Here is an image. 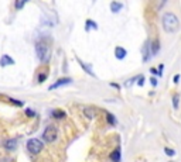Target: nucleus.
Instances as JSON below:
<instances>
[{
  "label": "nucleus",
  "mask_w": 181,
  "mask_h": 162,
  "mask_svg": "<svg viewBox=\"0 0 181 162\" xmlns=\"http://www.w3.org/2000/svg\"><path fill=\"white\" fill-rule=\"evenodd\" d=\"M161 24H163L164 31L168 32V34H173V32H175L180 28V20H178V17H177L174 13L167 11V13L163 14Z\"/></svg>",
  "instance_id": "obj_1"
},
{
  "label": "nucleus",
  "mask_w": 181,
  "mask_h": 162,
  "mask_svg": "<svg viewBox=\"0 0 181 162\" xmlns=\"http://www.w3.org/2000/svg\"><path fill=\"white\" fill-rule=\"evenodd\" d=\"M35 52H37L40 62H43V64H47L51 58V49H50V45L45 41L35 42Z\"/></svg>",
  "instance_id": "obj_2"
},
{
  "label": "nucleus",
  "mask_w": 181,
  "mask_h": 162,
  "mask_svg": "<svg viewBox=\"0 0 181 162\" xmlns=\"http://www.w3.org/2000/svg\"><path fill=\"white\" fill-rule=\"evenodd\" d=\"M58 138V130L55 125H47L45 130L43 131V141L44 143H48V144H52L57 141Z\"/></svg>",
  "instance_id": "obj_3"
},
{
  "label": "nucleus",
  "mask_w": 181,
  "mask_h": 162,
  "mask_svg": "<svg viewBox=\"0 0 181 162\" xmlns=\"http://www.w3.org/2000/svg\"><path fill=\"white\" fill-rule=\"evenodd\" d=\"M43 149H44V141H41L38 138H30L27 141V151L33 155L40 154Z\"/></svg>",
  "instance_id": "obj_4"
},
{
  "label": "nucleus",
  "mask_w": 181,
  "mask_h": 162,
  "mask_svg": "<svg viewBox=\"0 0 181 162\" xmlns=\"http://www.w3.org/2000/svg\"><path fill=\"white\" fill-rule=\"evenodd\" d=\"M14 64H16V61H14L10 55L4 54V55H1V57H0V66L6 68V66H10V65H14Z\"/></svg>",
  "instance_id": "obj_5"
},
{
  "label": "nucleus",
  "mask_w": 181,
  "mask_h": 162,
  "mask_svg": "<svg viewBox=\"0 0 181 162\" xmlns=\"http://www.w3.org/2000/svg\"><path fill=\"white\" fill-rule=\"evenodd\" d=\"M72 83V79L71 78H62V79H58L57 82L54 85H51L50 87H48V90H54V89H57L59 86H64V85H70Z\"/></svg>",
  "instance_id": "obj_6"
},
{
  "label": "nucleus",
  "mask_w": 181,
  "mask_h": 162,
  "mask_svg": "<svg viewBox=\"0 0 181 162\" xmlns=\"http://www.w3.org/2000/svg\"><path fill=\"white\" fill-rule=\"evenodd\" d=\"M142 54H143V62H147L151 57V51H150V42L147 41L142 48Z\"/></svg>",
  "instance_id": "obj_7"
},
{
  "label": "nucleus",
  "mask_w": 181,
  "mask_h": 162,
  "mask_svg": "<svg viewBox=\"0 0 181 162\" xmlns=\"http://www.w3.org/2000/svg\"><path fill=\"white\" fill-rule=\"evenodd\" d=\"M126 55H127V51L123 47H116L115 48V57H116V59L122 61V59L126 58Z\"/></svg>",
  "instance_id": "obj_8"
},
{
  "label": "nucleus",
  "mask_w": 181,
  "mask_h": 162,
  "mask_svg": "<svg viewBox=\"0 0 181 162\" xmlns=\"http://www.w3.org/2000/svg\"><path fill=\"white\" fill-rule=\"evenodd\" d=\"M159 49H160V42H159V39L151 41V42H150V51H151V57H154L156 54L159 52Z\"/></svg>",
  "instance_id": "obj_9"
},
{
  "label": "nucleus",
  "mask_w": 181,
  "mask_h": 162,
  "mask_svg": "<svg viewBox=\"0 0 181 162\" xmlns=\"http://www.w3.org/2000/svg\"><path fill=\"white\" fill-rule=\"evenodd\" d=\"M16 147H17V140L12 138V140H6L4 141V148L9 149V151H13Z\"/></svg>",
  "instance_id": "obj_10"
},
{
  "label": "nucleus",
  "mask_w": 181,
  "mask_h": 162,
  "mask_svg": "<svg viewBox=\"0 0 181 162\" xmlns=\"http://www.w3.org/2000/svg\"><path fill=\"white\" fill-rule=\"evenodd\" d=\"M123 9V3H119V1H112L110 3V11L112 13H119Z\"/></svg>",
  "instance_id": "obj_11"
},
{
  "label": "nucleus",
  "mask_w": 181,
  "mask_h": 162,
  "mask_svg": "<svg viewBox=\"0 0 181 162\" xmlns=\"http://www.w3.org/2000/svg\"><path fill=\"white\" fill-rule=\"evenodd\" d=\"M109 156L113 162H120V148H116L115 151H112Z\"/></svg>",
  "instance_id": "obj_12"
},
{
  "label": "nucleus",
  "mask_w": 181,
  "mask_h": 162,
  "mask_svg": "<svg viewBox=\"0 0 181 162\" xmlns=\"http://www.w3.org/2000/svg\"><path fill=\"white\" fill-rule=\"evenodd\" d=\"M90 28L98 30V24L93 21V20H86V21H85V30H86V31H89Z\"/></svg>",
  "instance_id": "obj_13"
},
{
  "label": "nucleus",
  "mask_w": 181,
  "mask_h": 162,
  "mask_svg": "<svg viewBox=\"0 0 181 162\" xmlns=\"http://www.w3.org/2000/svg\"><path fill=\"white\" fill-rule=\"evenodd\" d=\"M78 62H79V65L82 66V69H84V71L88 72V73H89L90 76H95V73H93V71L90 69V66H89V65H88V64H84V62H82L81 59H78Z\"/></svg>",
  "instance_id": "obj_14"
},
{
  "label": "nucleus",
  "mask_w": 181,
  "mask_h": 162,
  "mask_svg": "<svg viewBox=\"0 0 181 162\" xmlns=\"http://www.w3.org/2000/svg\"><path fill=\"white\" fill-rule=\"evenodd\" d=\"M106 121L110 125H116V117L113 116L112 113H106Z\"/></svg>",
  "instance_id": "obj_15"
},
{
  "label": "nucleus",
  "mask_w": 181,
  "mask_h": 162,
  "mask_svg": "<svg viewBox=\"0 0 181 162\" xmlns=\"http://www.w3.org/2000/svg\"><path fill=\"white\" fill-rule=\"evenodd\" d=\"M51 116L54 117V118H64V117H65V111H62V110H54L51 113Z\"/></svg>",
  "instance_id": "obj_16"
},
{
  "label": "nucleus",
  "mask_w": 181,
  "mask_h": 162,
  "mask_svg": "<svg viewBox=\"0 0 181 162\" xmlns=\"http://www.w3.org/2000/svg\"><path fill=\"white\" fill-rule=\"evenodd\" d=\"M84 113L86 114V117H88V118H93V117H95V114H93V109H90V107L84 109Z\"/></svg>",
  "instance_id": "obj_17"
},
{
  "label": "nucleus",
  "mask_w": 181,
  "mask_h": 162,
  "mask_svg": "<svg viewBox=\"0 0 181 162\" xmlns=\"http://www.w3.org/2000/svg\"><path fill=\"white\" fill-rule=\"evenodd\" d=\"M26 0H23V1H16V3H14V7H16V9H17V10H20V9H23V7L26 6Z\"/></svg>",
  "instance_id": "obj_18"
},
{
  "label": "nucleus",
  "mask_w": 181,
  "mask_h": 162,
  "mask_svg": "<svg viewBox=\"0 0 181 162\" xmlns=\"http://www.w3.org/2000/svg\"><path fill=\"white\" fill-rule=\"evenodd\" d=\"M164 152H166L168 156H174L175 155V151H174V149H170V148H167V147H164Z\"/></svg>",
  "instance_id": "obj_19"
},
{
  "label": "nucleus",
  "mask_w": 181,
  "mask_h": 162,
  "mask_svg": "<svg viewBox=\"0 0 181 162\" xmlns=\"http://www.w3.org/2000/svg\"><path fill=\"white\" fill-rule=\"evenodd\" d=\"M178 99H180L178 95H175V96L173 97V107H174V109H178Z\"/></svg>",
  "instance_id": "obj_20"
},
{
  "label": "nucleus",
  "mask_w": 181,
  "mask_h": 162,
  "mask_svg": "<svg viewBox=\"0 0 181 162\" xmlns=\"http://www.w3.org/2000/svg\"><path fill=\"white\" fill-rule=\"evenodd\" d=\"M47 76H48L47 73H40V75H38V79H37V80H38V83H43L45 79H47Z\"/></svg>",
  "instance_id": "obj_21"
},
{
  "label": "nucleus",
  "mask_w": 181,
  "mask_h": 162,
  "mask_svg": "<svg viewBox=\"0 0 181 162\" xmlns=\"http://www.w3.org/2000/svg\"><path fill=\"white\" fill-rule=\"evenodd\" d=\"M10 102L13 104H16V106H19V107H21V106L24 104V102H21V100H14V99H10Z\"/></svg>",
  "instance_id": "obj_22"
},
{
  "label": "nucleus",
  "mask_w": 181,
  "mask_h": 162,
  "mask_svg": "<svg viewBox=\"0 0 181 162\" xmlns=\"http://www.w3.org/2000/svg\"><path fill=\"white\" fill-rule=\"evenodd\" d=\"M26 116L27 117H34V116H35V113H34L31 109H27V110H26Z\"/></svg>",
  "instance_id": "obj_23"
},
{
  "label": "nucleus",
  "mask_w": 181,
  "mask_h": 162,
  "mask_svg": "<svg viewBox=\"0 0 181 162\" xmlns=\"http://www.w3.org/2000/svg\"><path fill=\"white\" fill-rule=\"evenodd\" d=\"M137 85H139V86H143V85H144V76H139V79H137Z\"/></svg>",
  "instance_id": "obj_24"
},
{
  "label": "nucleus",
  "mask_w": 181,
  "mask_h": 162,
  "mask_svg": "<svg viewBox=\"0 0 181 162\" xmlns=\"http://www.w3.org/2000/svg\"><path fill=\"white\" fill-rule=\"evenodd\" d=\"M163 68H164V65H159V76H161L163 75Z\"/></svg>",
  "instance_id": "obj_25"
},
{
  "label": "nucleus",
  "mask_w": 181,
  "mask_h": 162,
  "mask_svg": "<svg viewBox=\"0 0 181 162\" xmlns=\"http://www.w3.org/2000/svg\"><path fill=\"white\" fill-rule=\"evenodd\" d=\"M150 83H151L156 87V86H157V79H156V78H151V79H150Z\"/></svg>",
  "instance_id": "obj_26"
},
{
  "label": "nucleus",
  "mask_w": 181,
  "mask_h": 162,
  "mask_svg": "<svg viewBox=\"0 0 181 162\" xmlns=\"http://www.w3.org/2000/svg\"><path fill=\"white\" fill-rule=\"evenodd\" d=\"M178 80H180V75H175L174 78H173V82H174V83H178Z\"/></svg>",
  "instance_id": "obj_27"
},
{
  "label": "nucleus",
  "mask_w": 181,
  "mask_h": 162,
  "mask_svg": "<svg viewBox=\"0 0 181 162\" xmlns=\"http://www.w3.org/2000/svg\"><path fill=\"white\" fill-rule=\"evenodd\" d=\"M110 86H113V87H116V89H120V85H117V83H110Z\"/></svg>",
  "instance_id": "obj_28"
}]
</instances>
